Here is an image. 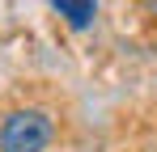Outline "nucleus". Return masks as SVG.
I'll list each match as a JSON object with an SVG mask.
<instances>
[{"instance_id": "1", "label": "nucleus", "mask_w": 157, "mask_h": 152, "mask_svg": "<svg viewBox=\"0 0 157 152\" xmlns=\"http://www.w3.org/2000/svg\"><path fill=\"white\" fill-rule=\"evenodd\" d=\"M55 139V118L38 106H17L0 118V152H47Z\"/></svg>"}, {"instance_id": "3", "label": "nucleus", "mask_w": 157, "mask_h": 152, "mask_svg": "<svg viewBox=\"0 0 157 152\" xmlns=\"http://www.w3.org/2000/svg\"><path fill=\"white\" fill-rule=\"evenodd\" d=\"M144 9H149V13H153V17H157V0H144Z\"/></svg>"}, {"instance_id": "2", "label": "nucleus", "mask_w": 157, "mask_h": 152, "mask_svg": "<svg viewBox=\"0 0 157 152\" xmlns=\"http://www.w3.org/2000/svg\"><path fill=\"white\" fill-rule=\"evenodd\" d=\"M51 9L64 17L68 30H89L98 17V0H51Z\"/></svg>"}]
</instances>
